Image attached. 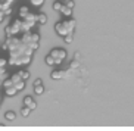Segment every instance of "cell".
<instances>
[{
    "label": "cell",
    "instance_id": "cell-4",
    "mask_svg": "<svg viewBox=\"0 0 134 131\" xmlns=\"http://www.w3.org/2000/svg\"><path fill=\"white\" fill-rule=\"evenodd\" d=\"M71 69H53L50 74V77L53 79H62V78H66L69 74H71Z\"/></svg>",
    "mask_w": 134,
    "mask_h": 131
},
{
    "label": "cell",
    "instance_id": "cell-12",
    "mask_svg": "<svg viewBox=\"0 0 134 131\" xmlns=\"http://www.w3.org/2000/svg\"><path fill=\"white\" fill-rule=\"evenodd\" d=\"M44 62H46V65H49V66H56V59L50 55V53L44 58Z\"/></svg>",
    "mask_w": 134,
    "mask_h": 131
},
{
    "label": "cell",
    "instance_id": "cell-20",
    "mask_svg": "<svg viewBox=\"0 0 134 131\" xmlns=\"http://www.w3.org/2000/svg\"><path fill=\"white\" fill-rule=\"evenodd\" d=\"M30 3H31L32 6H36V8H41L44 4V0H30Z\"/></svg>",
    "mask_w": 134,
    "mask_h": 131
},
{
    "label": "cell",
    "instance_id": "cell-9",
    "mask_svg": "<svg viewBox=\"0 0 134 131\" xmlns=\"http://www.w3.org/2000/svg\"><path fill=\"white\" fill-rule=\"evenodd\" d=\"M4 119L8 121V122H13V121H16V112L15 111H8V112H4Z\"/></svg>",
    "mask_w": 134,
    "mask_h": 131
},
{
    "label": "cell",
    "instance_id": "cell-6",
    "mask_svg": "<svg viewBox=\"0 0 134 131\" xmlns=\"http://www.w3.org/2000/svg\"><path fill=\"white\" fill-rule=\"evenodd\" d=\"M37 22L36 21H32V19H22V31H31L32 27L36 25Z\"/></svg>",
    "mask_w": 134,
    "mask_h": 131
},
{
    "label": "cell",
    "instance_id": "cell-15",
    "mask_svg": "<svg viewBox=\"0 0 134 131\" xmlns=\"http://www.w3.org/2000/svg\"><path fill=\"white\" fill-rule=\"evenodd\" d=\"M63 3H65V2H62V0H56L55 3H53V10H56V12H60V9H62Z\"/></svg>",
    "mask_w": 134,
    "mask_h": 131
},
{
    "label": "cell",
    "instance_id": "cell-8",
    "mask_svg": "<svg viewBox=\"0 0 134 131\" xmlns=\"http://www.w3.org/2000/svg\"><path fill=\"white\" fill-rule=\"evenodd\" d=\"M36 21H37V24H38V25H44L46 22H47V15L43 13V12L37 13V15H36Z\"/></svg>",
    "mask_w": 134,
    "mask_h": 131
},
{
    "label": "cell",
    "instance_id": "cell-17",
    "mask_svg": "<svg viewBox=\"0 0 134 131\" xmlns=\"http://www.w3.org/2000/svg\"><path fill=\"white\" fill-rule=\"evenodd\" d=\"M78 68H80V60H77V59L71 60V64H69V69H71V71H75V69H78Z\"/></svg>",
    "mask_w": 134,
    "mask_h": 131
},
{
    "label": "cell",
    "instance_id": "cell-1",
    "mask_svg": "<svg viewBox=\"0 0 134 131\" xmlns=\"http://www.w3.org/2000/svg\"><path fill=\"white\" fill-rule=\"evenodd\" d=\"M22 31V19H13L10 24L6 27L4 30V34L6 36H16V34H19Z\"/></svg>",
    "mask_w": 134,
    "mask_h": 131
},
{
    "label": "cell",
    "instance_id": "cell-16",
    "mask_svg": "<svg viewBox=\"0 0 134 131\" xmlns=\"http://www.w3.org/2000/svg\"><path fill=\"white\" fill-rule=\"evenodd\" d=\"M13 86L16 87V90H18V92H22V90L25 88V81H24V79H21V81H18V83H15Z\"/></svg>",
    "mask_w": 134,
    "mask_h": 131
},
{
    "label": "cell",
    "instance_id": "cell-18",
    "mask_svg": "<svg viewBox=\"0 0 134 131\" xmlns=\"http://www.w3.org/2000/svg\"><path fill=\"white\" fill-rule=\"evenodd\" d=\"M2 86H3V88H6V87H10V86H13V81H12V78L9 77V78H4L3 81H2Z\"/></svg>",
    "mask_w": 134,
    "mask_h": 131
},
{
    "label": "cell",
    "instance_id": "cell-5",
    "mask_svg": "<svg viewBox=\"0 0 134 131\" xmlns=\"http://www.w3.org/2000/svg\"><path fill=\"white\" fill-rule=\"evenodd\" d=\"M24 106H28L31 111H34L37 107V103H36V100H34L32 96H25L24 97Z\"/></svg>",
    "mask_w": 134,
    "mask_h": 131
},
{
    "label": "cell",
    "instance_id": "cell-14",
    "mask_svg": "<svg viewBox=\"0 0 134 131\" xmlns=\"http://www.w3.org/2000/svg\"><path fill=\"white\" fill-rule=\"evenodd\" d=\"M34 93L37 96H41L44 93V86L43 84H38V86H34Z\"/></svg>",
    "mask_w": 134,
    "mask_h": 131
},
{
    "label": "cell",
    "instance_id": "cell-22",
    "mask_svg": "<svg viewBox=\"0 0 134 131\" xmlns=\"http://www.w3.org/2000/svg\"><path fill=\"white\" fill-rule=\"evenodd\" d=\"M9 64V59H4V58H0V68H6V65Z\"/></svg>",
    "mask_w": 134,
    "mask_h": 131
},
{
    "label": "cell",
    "instance_id": "cell-3",
    "mask_svg": "<svg viewBox=\"0 0 134 131\" xmlns=\"http://www.w3.org/2000/svg\"><path fill=\"white\" fill-rule=\"evenodd\" d=\"M55 31L59 37H65L66 34H72V32H69L66 24H65V21H60V22H58V24L55 25Z\"/></svg>",
    "mask_w": 134,
    "mask_h": 131
},
{
    "label": "cell",
    "instance_id": "cell-19",
    "mask_svg": "<svg viewBox=\"0 0 134 131\" xmlns=\"http://www.w3.org/2000/svg\"><path fill=\"white\" fill-rule=\"evenodd\" d=\"M30 113H31V109H30L28 106H24L22 109H21V115L24 116V118H27V116L30 115Z\"/></svg>",
    "mask_w": 134,
    "mask_h": 131
},
{
    "label": "cell",
    "instance_id": "cell-25",
    "mask_svg": "<svg viewBox=\"0 0 134 131\" xmlns=\"http://www.w3.org/2000/svg\"><path fill=\"white\" fill-rule=\"evenodd\" d=\"M62 2H68V0H62Z\"/></svg>",
    "mask_w": 134,
    "mask_h": 131
},
{
    "label": "cell",
    "instance_id": "cell-11",
    "mask_svg": "<svg viewBox=\"0 0 134 131\" xmlns=\"http://www.w3.org/2000/svg\"><path fill=\"white\" fill-rule=\"evenodd\" d=\"M60 13H62L63 16H66V18H69V16H72V8H69L68 4L63 3L62 9H60Z\"/></svg>",
    "mask_w": 134,
    "mask_h": 131
},
{
    "label": "cell",
    "instance_id": "cell-13",
    "mask_svg": "<svg viewBox=\"0 0 134 131\" xmlns=\"http://www.w3.org/2000/svg\"><path fill=\"white\" fill-rule=\"evenodd\" d=\"M18 74L21 75V78L24 79V81H27V79H30V75H31V74H30V71H27V69H21V71L18 72Z\"/></svg>",
    "mask_w": 134,
    "mask_h": 131
},
{
    "label": "cell",
    "instance_id": "cell-23",
    "mask_svg": "<svg viewBox=\"0 0 134 131\" xmlns=\"http://www.w3.org/2000/svg\"><path fill=\"white\" fill-rule=\"evenodd\" d=\"M38 84H43V79H41V78H36V79H34V86H38Z\"/></svg>",
    "mask_w": 134,
    "mask_h": 131
},
{
    "label": "cell",
    "instance_id": "cell-7",
    "mask_svg": "<svg viewBox=\"0 0 134 131\" xmlns=\"http://www.w3.org/2000/svg\"><path fill=\"white\" fill-rule=\"evenodd\" d=\"M18 93H19V92L16 90L15 86H10V87L4 88V96H6V97H13V96H16Z\"/></svg>",
    "mask_w": 134,
    "mask_h": 131
},
{
    "label": "cell",
    "instance_id": "cell-24",
    "mask_svg": "<svg viewBox=\"0 0 134 131\" xmlns=\"http://www.w3.org/2000/svg\"><path fill=\"white\" fill-rule=\"evenodd\" d=\"M74 59H77V60H80V59H81V55H80V53H78V52H77V53H75V55H74Z\"/></svg>",
    "mask_w": 134,
    "mask_h": 131
},
{
    "label": "cell",
    "instance_id": "cell-10",
    "mask_svg": "<svg viewBox=\"0 0 134 131\" xmlns=\"http://www.w3.org/2000/svg\"><path fill=\"white\" fill-rule=\"evenodd\" d=\"M30 13V8H28L27 4H24V6H21L19 10H18V15L21 16V19H24V18H27V15Z\"/></svg>",
    "mask_w": 134,
    "mask_h": 131
},
{
    "label": "cell",
    "instance_id": "cell-21",
    "mask_svg": "<svg viewBox=\"0 0 134 131\" xmlns=\"http://www.w3.org/2000/svg\"><path fill=\"white\" fill-rule=\"evenodd\" d=\"M63 40H65V43L71 44L72 41H74V34H66V36L63 37Z\"/></svg>",
    "mask_w": 134,
    "mask_h": 131
},
{
    "label": "cell",
    "instance_id": "cell-2",
    "mask_svg": "<svg viewBox=\"0 0 134 131\" xmlns=\"http://www.w3.org/2000/svg\"><path fill=\"white\" fill-rule=\"evenodd\" d=\"M50 55L56 59V65H60L63 60L66 59V50L62 47H56V49H52L50 50Z\"/></svg>",
    "mask_w": 134,
    "mask_h": 131
}]
</instances>
